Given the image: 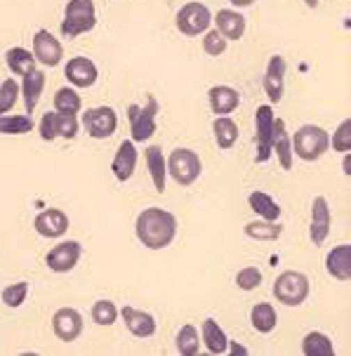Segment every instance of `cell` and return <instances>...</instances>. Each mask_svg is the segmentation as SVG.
Here are the masks:
<instances>
[{"label": "cell", "mask_w": 351, "mask_h": 356, "mask_svg": "<svg viewBox=\"0 0 351 356\" xmlns=\"http://www.w3.org/2000/svg\"><path fill=\"white\" fill-rule=\"evenodd\" d=\"M201 333H203V345L210 354H227L229 337L215 318H205L201 325Z\"/></svg>", "instance_id": "25"}, {"label": "cell", "mask_w": 351, "mask_h": 356, "mask_svg": "<svg viewBox=\"0 0 351 356\" xmlns=\"http://www.w3.org/2000/svg\"><path fill=\"white\" fill-rule=\"evenodd\" d=\"M286 71L288 64L281 54H274L266 64L264 71V92L269 97L271 104H278L283 99V92H286Z\"/></svg>", "instance_id": "14"}, {"label": "cell", "mask_w": 351, "mask_h": 356, "mask_svg": "<svg viewBox=\"0 0 351 356\" xmlns=\"http://www.w3.org/2000/svg\"><path fill=\"white\" fill-rule=\"evenodd\" d=\"M81 255H83V248L78 241H62V243L54 245L45 255V264L54 274H66V271H71L81 262Z\"/></svg>", "instance_id": "11"}, {"label": "cell", "mask_w": 351, "mask_h": 356, "mask_svg": "<svg viewBox=\"0 0 351 356\" xmlns=\"http://www.w3.org/2000/svg\"><path fill=\"white\" fill-rule=\"evenodd\" d=\"M0 298H3L5 307H10V309H19L28 298V283L26 281L10 283V286L3 288V295H0Z\"/></svg>", "instance_id": "35"}, {"label": "cell", "mask_w": 351, "mask_h": 356, "mask_svg": "<svg viewBox=\"0 0 351 356\" xmlns=\"http://www.w3.org/2000/svg\"><path fill=\"white\" fill-rule=\"evenodd\" d=\"M137 241L149 250H163L172 243L177 236V217L170 210L151 205V208L142 210L135 222Z\"/></svg>", "instance_id": "1"}, {"label": "cell", "mask_w": 351, "mask_h": 356, "mask_svg": "<svg viewBox=\"0 0 351 356\" xmlns=\"http://www.w3.org/2000/svg\"><path fill=\"white\" fill-rule=\"evenodd\" d=\"M83 314L74 307H62L52 316V330L62 342H76L83 335Z\"/></svg>", "instance_id": "13"}, {"label": "cell", "mask_w": 351, "mask_h": 356, "mask_svg": "<svg viewBox=\"0 0 351 356\" xmlns=\"http://www.w3.org/2000/svg\"><path fill=\"white\" fill-rule=\"evenodd\" d=\"M174 345H177V352L181 356H196L201 352V335L193 325H181L177 330V337H174Z\"/></svg>", "instance_id": "33"}, {"label": "cell", "mask_w": 351, "mask_h": 356, "mask_svg": "<svg viewBox=\"0 0 351 356\" xmlns=\"http://www.w3.org/2000/svg\"><path fill=\"white\" fill-rule=\"evenodd\" d=\"M227 349H231V354H247V349L243 345H236V342L229 340V347Z\"/></svg>", "instance_id": "43"}, {"label": "cell", "mask_w": 351, "mask_h": 356, "mask_svg": "<svg viewBox=\"0 0 351 356\" xmlns=\"http://www.w3.org/2000/svg\"><path fill=\"white\" fill-rule=\"evenodd\" d=\"M5 64H8V69L12 71L15 76H28L31 71L38 69V62H35L33 52H28L26 47H10L8 52H5Z\"/></svg>", "instance_id": "26"}, {"label": "cell", "mask_w": 351, "mask_h": 356, "mask_svg": "<svg viewBox=\"0 0 351 356\" xmlns=\"http://www.w3.org/2000/svg\"><path fill=\"white\" fill-rule=\"evenodd\" d=\"M147 170H149L151 182L156 186V191H165V179H168L165 154H163V149L156 147V144L147 147Z\"/></svg>", "instance_id": "24"}, {"label": "cell", "mask_w": 351, "mask_h": 356, "mask_svg": "<svg viewBox=\"0 0 351 356\" xmlns=\"http://www.w3.org/2000/svg\"><path fill=\"white\" fill-rule=\"evenodd\" d=\"M137 159H139V154H137L135 142H132V140L120 142L118 152H116V156H113V161H111L113 177H116L118 182H128V179L137 170Z\"/></svg>", "instance_id": "18"}, {"label": "cell", "mask_w": 351, "mask_h": 356, "mask_svg": "<svg viewBox=\"0 0 351 356\" xmlns=\"http://www.w3.org/2000/svg\"><path fill=\"white\" fill-rule=\"evenodd\" d=\"M243 232H245L247 238H255V241H276V238H281L283 227L278 225V222L257 220V222H247Z\"/></svg>", "instance_id": "32"}, {"label": "cell", "mask_w": 351, "mask_h": 356, "mask_svg": "<svg viewBox=\"0 0 351 356\" xmlns=\"http://www.w3.org/2000/svg\"><path fill=\"white\" fill-rule=\"evenodd\" d=\"M325 269L335 281H349L351 279V245L342 243L332 248L325 257Z\"/></svg>", "instance_id": "22"}, {"label": "cell", "mask_w": 351, "mask_h": 356, "mask_svg": "<svg viewBox=\"0 0 351 356\" xmlns=\"http://www.w3.org/2000/svg\"><path fill=\"white\" fill-rule=\"evenodd\" d=\"M33 130V118L28 116V113H24V116H8V113H3L0 116V135H28V132Z\"/></svg>", "instance_id": "34"}, {"label": "cell", "mask_w": 351, "mask_h": 356, "mask_svg": "<svg viewBox=\"0 0 351 356\" xmlns=\"http://www.w3.org/2000/svg\"><path fill=\"white\" fill-rule=\"evenodd\" d=\"M259 283H262V271L257 267H245L236 274V286L240 291H255V288H259Z\"/></svg>", "instance_id": "41"}, {"label": "cell", "mask_w": 351, "mask_h": 356, "mask_svg": "<svg viewBox=\"0 0 351 356\" xmlns=\"http://www.w3.org/2000/svg\"><path fill=\"white\" fill-rule=\"evenodd\" d=\"M174 26H177V31L181 35L196 38V35H203L213 26V12H210L208 5L193 0V3L181 5L177 10V15H174Z\"/></svg>", "instance_id": "7"}, {"label": "cell", "mask_w": 351, "mask_h": 356, "mask_svg": "<svg viewBox=\"0 0 351 356\" xmlns=\"http://www.w3.org/2000/svg\"><path fill=\"white\" fill-rule=\"evenodd\" d=\"M271 156H276L283 170H293L295 154H293V140L288 135V125L283 118H274V135H271Z\"/></svg>", "instance_id": "17"}, {"label": "cell", "mask_w": 351, "mask_h": 356, "mask_svg": "<svg viewBox=\"0 0 351 356\" xmlns=\"http://www.w3.org/2000/svg\"><path fill=\"white\" fill-rule=\"evenodd\" d=\"M344 175H351V156L347 154V159H344Z\"/></svg>", "instance_id": "45"}, {"label": "cell", "mask_w": 351, "mask_h": 356, "mask_svg": "<svg viewBox=\"0 0 351 356\" xmlns=\"http://www.w3.org/2000/svg\"><path fill=\"white\" fill-rule=\"evenodd\" d=\"M330 147L340 154H349L351 152V120L344 118L340 125H337L335 135L330 137Z\"/></svg>", "instance_id": "39"}, {"label": "cell", "mask_w": 351, "mask_h": 356, "mask_svg": "<svg viewBox=\"0 0 351 356\" xmlns=\"http://www.w3.org/2000/svg\"><path fill=\"white\" fill-rule=\"evenodd\" d=\"M45 90V74L40 69L31 71L28 76L22 78V86H19V95L24 99V106H26V113L31 116L33 108L38 106L40 102V95H43Z\"/></svg>", "instance_id": "23"}, {"label": "cell", "mask_w": 351, "mask_h": 356, "mask_svg": "<svg viewBox=\"0 0 351 356\" xmlns=\"http://www.w3.org/2000/svg\"><path fill=\"white\" fill-rule=\"evenodd\" d=\"M168 165V175L177 182L179 186H191L198 182L203 172V161L193 149H186V147H177L174 152L168 156L165 161Z\"/></svg>", "instance_id": "4"}, {"label": "cell", "mask_w": 351, "mask_h": 356, "mask_svg": "<svg viewBox=\"0 0 351 356\" xmlns=\"http://www.w3.org/2000/svg\"><path fill=\"white\" fill-rule=\"evenodd\" d=\"M156 116H158V99L154 95H147V104H130L128 118H130V137L135 144H142L156 135Z\"/></svg>", "instance_id": "6"}, {"label": "cell", "mask_w": 351, "mask_h": 356, "mask_svg": "<svg viewBox=\"0 0 351 356\" xmlns=\"http://www.w3.org/2000/svg\"><path fill=\"white\" fill-rule=\"evenodd\" d=\"M213 24L227 40H240L245 35V17L236 10H220L217 15H213Z\"/></svg>", "instance_id": "21"}, {"label": "cell", "mask_w": 351, "mask_h": 356, "mask_svg": "<svg viewBox=\"0 0 351 356\" xmlns=\"http://www.w3.org/2000/svg\"><path fill=\"white\" fill-rule=\"evenodd\" d=\"M213 132H215V142L222 152L231 149L236 142H238V125H236L234 118L229 116H217L213 123Z\"/></svg>", "instance_id": "28"}, {"label": "cell", "mask_w": 351, "mask_h": 356, "mask_svg": "<svg viewBox=\"0 0 351 356\" xmlns=\"http://www.w3.org/2000/svg\"><path fill=\"white\" fill-rule=\"evenodd\" d=\"M64 76L74 88H92L97 83V78H99V69H97V64L92 62V59L74 57V59L66 62Z\"/></svg>", "instance_id": "16"}, {"label": "cell", "mask_w": 351, "mask_h": 356, "mask_svg": "<svg viewBox=\"0 0 351 356\" xmlns=\"http://www.w3.org/2000/svg\"><path fill=\"white\" fill-rule=\"evenodd\" d=\"M120 316H123L125 325H128V330L135 337H151V335H156V328H158V323H156L154 314H149V312H144V309H137V307L125 305L123 309H120Z\"/></svg>", "instance_id": "19"}, {"label": "cell", "mask_w": 351, "mask_h": 356, "mask_svg": "<svg viewBox=\"0 0 351 356\" xmlns=\"http://www.w3.org/2000/svg\"><path fill=\"white\" fill-rule=\"evenodd\" d=\"M250 323H252V328L257 330V333H271V330L278 325V314L274 309V305H269V302H259L252 307V312H250Z\"/></svg>", "instance_id": "29"}, {"label": "cell", "mask_w": 351, "mask_h": 356, "mask_svg": "<svg viewBox=\"0 0 351 356\" xmlns=\"http://www.w3.org/2000/svg\"><path fill=\"white\" fill-rule=\"evenodd\" d=\"M81 130V123L74 113H59V137L62 140H74Z\"/></svg>", "instance_id": "42"}, {"label": "cell", "mask_w": 351, "mask_h": 356, "mask_svg": "<svg viewBox=\"0 0 351 356\" xmlns=\"http://www.w3.org/2000/svg\"><path fill=\"white\" fill-rule=\"evenodd\" d=\"M52 104H54V111L57 113H74V116H78V111L83 108V99L74 88L66 86L54 92Z\"/></svg>", "instance_id": "31"}, {"label": "cell", "mask_w": 351, "mask_h": 356, "mask_svg": "<svg viewBox=\"0 0 351 356\" xmlns=\"http://www.w3.org/2000/svg\"><path fill=\"white\" fill-rule=\"evenodd\" d=\"M19 83L15 81V78H5L3 83H0V116L3 113H10L15 104L19 102Z\"/></svg>", "instance_id": "37"}, {"label": "cell", "mask_w": 351, "mask_h": 356, "mask_svg": "<svg viewBox=\"0 0 351 356\" xmlns=\"http://www.w3.org/2000/svg\"><path fill=\"white\" fill-rule=\"evenodd\" d=\"M69 225H71V220L62 208H47L43 213L35 215V220H33V229L43 238L64 236V234L69 232Z\"/></svg>", "instance_id": "15"}, {"label": "cell", "mask_w": 351, "mask_h": 356, "mask_svg": "<svg viewBox=\"0 0 351 356\" xmlns=\"http://www.w3.org/2000/svg\"><path fill=\"white\" fill-rule=\"evenodd\" d=\"M38 132L43 137V142H54L59 140V113L57 111H47L43 113L38 123Z\"/></svg>", "instance_id": "40"}, {"label": "cell", "mask_w": 351, "mask_h": 356, "mask_svg": "<svg viewBox=\"0 0 351 356\" xmlns=\"http://www.w3.org/2000/svg\"><path fill=\"white\" fill-rule=\"evenodd\" d=\"M290 140H293V154L297 156L300 161H307V163L323 159L325 152L330 149V135L320 128V125H311V123L297 128V132H295Z\"/></svg>", "instance_id": "2"}, {"label": "cell", "mask_w": 351, "mask_h": 356, "mask_svg": "<svg viewBox=\"0 0 351 356\" xmlns=\"http://www.w3.org/2000/svg\"><path fill=\"white\" fill-rule=\"evenodd\" d=\"M33 57L43 66H57L64 59V47L57 40V35L47 29H38L33 33Z\"/></svg>", "instance_id": "12"}, {"label": "cell", "mask_w": 351, "mask_h": 356, "mask_svg": "<svg viewBox=\"0 0 351 356\" xmlns=\"http://www.w3.org/2000/svg\"><path fill=\"white\" fill-rule=\"evenodd\" d=\"M247 205H250L252 213H257L262 220L278 222V217H281V205L266 194V191H252V194L247 196Z\"/></svg>", "instance_id": "27"}, {"label": "cell", "mask_w": 351, "mask_h": 356, "mask_svg": "<svg viewBox=\"0 0 351 356\" xmlns=\"http://www.w3.org/2000/svg\"><path fill=\"white\" fill-rule=\"evenodd\" d=\"M304 3H307V8H316V5H318V0H304Z\"/></svg>", "instance_id": "46"}, {"label": "cell", "mask_w": 351, "mask_h": 356, "mask_svg": "<svg viewBox=\"0 0 351 356\" xmlns=\"http://www.w3.org/2000/svg\"><path fill=\"white\" fill-rule=\"evenodd\" d=\"M229 3H231L234 8H250V5L257 3V0H229Z\"/></svg>", "instance_id": "44"}, {"label": "cell", "mask_w": 351, "mask_h": 356, "mask_svg": "<svg viewBox=\"0 0 351 356\" xmlns=\"http://www.w3.org/2000/svg\"><path fill=\"white\" fill-rule=\"evenodd\" d=\"M81 125L92 140H106L118 130V113L111 106H90L81 116Z\"/></svg>", "instance_id": "8"}, {"label": "cell", "mask_w": 351, "mask_h": 356, "mask_svg": "<svg viewBox=\"0 0 351 356\" xmlns=\"http://www.w3.org/2000/svg\"><path fill=\"white\" fill-rule=\"evenodd\" d=\"M302 354L304 356H332L335 354V347H332L330 337L325 333L311 330V333H307L304 340H302Z\"/></svg>", "instance_id": "30"}, {"label": "cell", "mask_w": 351, "mask_h": 356, "mask_svg": "<svg viewBox=\"0 0 351 356\" xmlns=\"http://www.w3.org/2000/svg\"><path fill=\"white\" fill-rule=\"evenodd\" d=\"M208 102L215 116H229L240 106V95L231 86H213L208 90Z\"/></svg>", "instance_id": "20"}, {"label": "cell", "mask_w": 351, "mask_h": 356, "mask_svg": "<svg viewBox=\"0 0 351 356\" xmlns=\"http://www.w3.org/2000/svg\"><path fill=\"white\" fill-rule=\"evenodd\" d=\"M97 26V8L95 0H69L64 8L62 35L64 38H78L90 33Z\"/></svg>", "instance_id": "3"}, {"label": "cell", "mask_w": 351, "mask_h": 356, "mask_svg": "<svg viewBox=\"0 0 351 356\" xmlns=\"http://www.w3.org/2000/svg\"><path fill=\"white\" fill-rule=\"evenodd\" d=\"M120 312L118 307L111 302V300H97V302L92 305V321L97 325H113L118 321Z\"/></svg>", "instance_id": "36"}, {"label": "cell", "mask_w": 351, "mask_h": 356, "mask_svg": "<svg viewBox=\"0 0 351 356\" xmlns=\"http://www.w3.org/2000/svg\"><path fill=\"white\" fill-rule=\"evenodd\" d=\"M227 45H229V40L224 38L217 29H213V31L208 29V31L203 33V52L210 54V57H220V54H224L227 52Z\"/></svg>", "instance_id": "38"}, {"label": "cell", "mask_w": 351, "mask_h": 356, "mask_svg": "<svg viewBox=\"0 0 351 356\" xmlns=\"http://www.w3.org/2000/svg\"><path fill=\"white\" fill-rule=\"evenodd\" d=\"M274 106L262 104L255 111V147H257V163H266L271 159V135H274Z\"/></svg>", "instance_id": "9"}, {"label": "cell", "mask_w": 351, "mask_h": 356, "mask_svg": "<svg viewBox=\"0 0 351 356\" xmlns=\"http://www.w3.org/2000/svg\"><path fill=\"white\" fill-rule=\"evenodd\" d=\"M332 227V213L330 203L325 196H316L311 203V222H309V238L313 245H323L330 236Z\"/></svg>", "instance_id": "10"}, {"label": "cell", "mask_w": 351, "mask_h": 356, "mask_svg": "<svg viewBox=\"0 0 351 356\" xmlns=\"http://www.w3.org/2000/svg\"><path fill=\"white\" fill-rule=\"evenodd\" d=\"M309 293H311V283L309 276L302 271H283L274 281V298L286 307H300L307 302Z\"/></svg>", "instance_id": "5"}]
</instances>
